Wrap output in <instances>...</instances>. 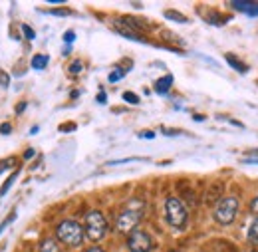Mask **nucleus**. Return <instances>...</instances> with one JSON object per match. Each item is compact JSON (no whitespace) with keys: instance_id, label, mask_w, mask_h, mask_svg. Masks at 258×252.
I'll use <instances>...</instances> for the list:
<instances>
[{"instance_id":"obj_1","label":"nucleus","mask_w":258,"mask_h":252,"mask_svg":"<svg viewBox=\"0 0 258 252\" xmlns=\"http://www.w3.org/2000/svg\"><path fill=\"white\" fill-rule=\"evenodd\" d=\"M143 211H145V203L141 199H131L127 201V205L123 207V211L117 215L115 219V226L119 232L129 234L137 228V224L143 219Z\"/></svg>"},{"instance_id":"obj_2","label":"nucleus","mask_w":258,"mask_h":252,"mask_svg":"<svg viewBox=\"0 0 258 252\" xmlns=\"http://www.w3.org/2000/svg\"><path fill=\"white\" fill-rule=\"evenodd\" d=\"M56 236L58 240H62L66 246L70 248H78L84 238H86V232H84V226L78 221H72V219H66L56 226Z\"/></svg>"},{"instance_id":"obj_3","label":"nucleus","mask_w":258,"mask_h":252,"mask_svg":"<svg viewBox=\"0 0 258 252\" xmlns=\"http://www.w3.org/2000/svg\"><path fill=\"white\" fill-rule=\"evenodd\" d=\"M165 219L167 222L173 226V228H185L187 221H189V213H187V207L183 205L181 199L177 197H169L165 201Z\"/></svg>"},{"instance_id":"obj_4","label":"nucleus","mask_w":258,"mask_h":252,"mask_svg":"<svg viewBox=\"0 0 258 252\" xmlns=\"http://www.w3.org/2000/svg\"><path fill=\"white\" fill-rule=\"evenodd\" d=\"M107 228H109V226H107V219H105L103 213H99V211H90V213L86 215L84 232H86V236H88L92 242L103 240L105 234H107Z\"/></svg>"},{"instance_id":"obj_5","label":"nucleus","mask_w":258,"mask_h":252,"mask_svg":"<svg viewBox=\"0 0 258 252\" xmlns=\"http://www.w3.org/2000/svg\"><path fill=\"white\" fill-rule=\"evenodd\" d=\"M238 211H240L238 199H236V197H225V199H221V201L217 203V207H215V211H213V217H215V221L219 222V224L228 226V224L234 222Z\"/></svg>"},{"instance_id":"obj_6","label":"nucleus","mask_w":258,"mask_h":252,"mask_svg":"<svg viewBox=\"0 0 258 252\" xmlns=\"http://www.w3.org/2000/svg\"><path fill=\"white\" fill-rule=\"evenodd\" d=\"M127 248L129 252H151V248H153V238L145 230L135 228L133 232H129L127 236Z\"/></svg>"},{"instance_id":"obj_7","label":"nucleus","mask_w":258,"mask_h":252,"mask_svg":"<svg viewBox=\"0 0 258 252\" xmlns=\"http://www.w3.org/2000/svg\"><path fill=\"white\" fill-rule=\"evenodd\" d=\"M230 6L238 12H244L246 16H258V2H232Z\"/></svg>"},{"instance_id":"obj_8","label":"nucleus","mask_w":258,"mask_h":252,"mask_svg":"<svg viewBox=\"0 0 258 252\" xmlns=\"http://www.w3.org/2000/svg\"><path fill=\"white\" fill-rule=\"evenodd\" d=\"M171 86H173V76L171 74H167V76H163V78H159L157 82H155V92L157 94H161V95H165L169 90H171Z\"/></svg>"},{"instance_id":"obj_9","label":"nucleus","mask_w":258,"mask_h":252,"mask_svg":"<svg viewBox=\"0 0 258 252\" xmlns=\"http://www.w3.org/2000/svg\"><path fill=\"white\" fill-rule=\"evenodd\" d=\"M225 60H226V64H228L232 70H236L238 74H246V72H248V66L240 62V58L234 56V54H225Z\"/></svg>"},{"instance_id":"obj_10","label":"nucleus","mask_w":258,"mask_h":252,"mask_svg":"<svg viewBox=\"0 0 258 252\" xmlns=\"http://www.w3.org/2000/svg\"><path fill=\"white\" fill-rule=\"evenodd\" d=\"M40 252H62V248H60V244L54 238H46L40 244Z\"/></svg>"},{"instance_id":"obj_11","label":"nucleus","mask_w":258,"mask_h":252,"mask_svg":"<svg viewBox=\"0 0 258 252\" xmlns=\"http://www.w3.org/2000/svg\"><path fill=\"white\" fill-rule=\"evenodd\" d=\"M18 175H20V169H16V171H12V175H10V177H8L6 181H4V185H2V189H0V199H2V197H4V195H6L8 191L12 189V185H14V181L18 179Z\"/></svg>"},{"instance_id":"obj_12","label":"nucleus","mask_w":258,"mask_h":252,"mask_svg":"<svg viewBox=\"0 0 258 252\" xmlns=\"http://www.w3.org/2000/svg\"><path fill=\"white\" fill-rule=\"evenodd\" d=\"M165 18H167V20H173V22H179V24H187V22H189L187 16L179 14L177 10H165Z\"/></svg>"},{"instance_id":"obj_13","label":"nucleus","mask_w":258,"mask_h":252,"mask_svg":"<svg viewBox=\"0 0 258 252\" xmlns=\"http://www.w3.org/2000/svg\"><path fill=\"white\" fill-rule=\"evenodd\" d=\"M48 60H50V58H48L46 54H36L32 58V68L34 70H44V68L48 66Z\"/></svg>"},{"instance_id":"obj_14","label":"nucleus","mask_w":258,"mask_h":252,"mask_svg":"<svg viewBox=\"0 0 258 252\" xmlns=\"http://www.w3.org/2000/svg\"><path fill=\"white\" fill-rule=\"evenodd\" d=\"M123 76H125V70H123V68H115V70L107 76V82H109V84H115V82H119Z\"/></svg>"},{"instance_id":"obj_15","label":"nucleus","mask_w":258,"mask_h":252,"mask_svg":"<svg viewBox=\"0 0 258 252\" xmlns=\"http://www.w3.org/2000/svg\"><path fill=\"white\" fill-rule=\"evenodd\" d=\"M16 215H18V213H16V211H12V213H10V215H8V217H6L4 221L0 222V236H2V232H4V230H6V228H8L10 224H12V222H14Z\"/></svg>"},{"instance_id":"obj_16","label":"nucleus","mask_w":258,"mask_h":252,"mask_svg":"<svg viewBox=\"0 0 258 252\" xmlns=\"http://www.w3.org/2000/svg\"><path fill=\"white\" fill-rule=\"evenodd\" d=\"M248 238H250L252 242H258V217L252 221V224L248 226Z\"/></svg>"},{"instance_id":"obj_17","label":"nucleus","mask_w":258,"mask_h":252,"mask_svg":"<svg viewBox=\"0 0 258 252\" xmlns=\"http://www.w3.org/2000/svg\"><path fill=\"white\" fill-rule=\"evenodd\" d=\"M44 14H52V16H70L72 10H66V8H56V10H42Z\"/></svg>"},{"instance_id":"obj_18","label":"nucleus","mask_w":258,"mask_h":252,"mask_svg":"<svg viewBox=\"0 0 258 252\" xmlns=\"http://www.w3.org/2000/svg\"><path fill=\"white\" fill-rule=\"evenodd\" d=\"M20 30H22V34H24L28 40H34V38H36V32H34L28 24H22V26H20Z\"/></svg>"},{"instance_id":"obj_19","label":"nucleus","mask_w":258,"mask_h":252,"mask_svg":"<svg viewBox=\"0 0 258 252\" xmlns=\"http://www.w3.org/2000/svg\"><path fill=\"white\" fill-rule=\"evenodd\" d=\"M123 99H125L127 103H131V105H137V103H139V97L135 94H131V92H125V94H123Z\"/></svg>"},{"instance_id":"obj_20","label":"nucleus","mask_w":258,"mask_h":252,"mask_svg":"<svg viewBox=\"0 0 258 252\" xmlns=\"http://www.w3.org/2000/svg\"><path fill=\"white\" fill-rule=\"evenodd\" d=\"M0 86H2V88H8V86H10V76H8L4 70H0Z\"/></svg>"},{"instance_id":"obj_21","label":"nucleus","mask_w":258,"mask_h":252,"mask_svg":"<svg viewBox=\"0 0 258 252\" xmlns=\"http://www.w3.org/2000/svg\"><path fill=\"white\" fill-rule=\"evenodd\" d=\"M10 167H14V159H2V161H0V173H4V171L10 169Z\"/></svg>"},{"instance_id":"obj_22","label":"nucleus","mask_w":258,"mask_h":252,"mask_svg":"<svg viewBox=\"0 0 258 252\" xmlns=\"http://www.w3.org/2000/svg\"><path fill=\"white\" fill-rule=\"evenodd\" d=\"M74 40H76V32L74 30H68L64 34V42L66 44H68V46H72V44H74Z\"/></svg>"},{"instance_id":"obj_23","label":"nucleus","mask_w":258,"mask_h":252,"mask_svg":"<svg viewBox=\"0 0 258 252\" xmlns=\"http://www.w3.org/2000/svg\"><path fill=\"white\" fill-rule=\"evenodd\" d=\"M139 137L141 139H155V131H139Z\"/></svg>"},{"instance_id":"obj_24","label":"nucleus","mask_w":258,"mask_h":252,"mask_svg":"<svg viewBox=\"0 0 258 252\" xmlns=\"http://www.w3.org/2000/svg\"><path fill=\"white\" fill-rule=\"evenodd\" d=\"M250 213H254L258 217V197H254V199L250 201Z\"/></svg>"},{"instance_id":"obj_25","label":"nucleus","mask_w":258,"mask_h":252,"mask_svg":"<svg viewBox=\"0 0 258 252\" xmlns=\"http://www.w3.org/2000/svg\"><path fill=\"white\" fill-rule=\"evenodd\" d=\"M0 133H2V135H10V133H12V127L8 125V123H2V125H0Z\"/></svg>"},{"instance_id":"obj_26","label":"nucleus","mask_w":258,"mask_h":252,"mask_svg":"<svg viewBox=\"0 0 258 252\" xmlns=\"http://www.w3.org/2000/svg\"><path fill=\"white\" fill-rule=\"evenodd\" d=\"M80 70H82V64L80 62H74L72 64V68H70V72H74V74H78Z\"/></svg>"},{"instance_id":"obj_27","label":"nucleus","mask_w":258,"mask_h":252,"mask_svg":"<svg viewBox=\"0 0 258 252\" xmlns=\"http://www.w3.org/2000/svg\"><path fill=\"white\" fill-rule=\"evenodd\" d=\"M163 133L165 135H179L181 131H177V129H163Z\"/></svg>"},{"instance_id":"obj_28","label":"nucleus","mask_w":258,"mask_h":252,"mask_svg":"<svg viewBox=\"0 0 258 252\" xmlns=\"http://www.w3.org/2000/svg\"><path fill=\"white\" fill-rule=\"evenodd\" d=\"M34 153H36L34 149H26V153H24V159H32V157H34Z\"/></svg>"},{"instance_id":"obj_29","label":"nucleus","mask_w":258,"mask_h":252,"mask_svg":"<svg viewBox=\"0 0 258 252\" xmlns=\"http://www.w3.org/2000/svg\"><path fill=\"white\" fill-rule=\"evenodd\" d=\"M97 101H99V103H105V101H107V95L99 94V95H97Z\"/></svg>"},{"instance_id":"obj_30","label":"nucleus","mask_w":258,"mask_h":252,"mask_svg":"<svg viewBox=\"0 0 258 252\" xmlns=\"http://www.w3.org/2000/svg\"><path fill=\"white\" fill-rule=\"evenodd\" d=\"M86 252H105V250H103L101 246H92V248H88Z\"/></svg>"},{"instance_id":"obj_31","label":"nucleus","mask_w":258,"mask_h":252,"mask_svg":"<svg viewBox=\"0 0 258 252\" xmlns=\"http://www.w3.org/2000/svg\"><path fill=\"white\" fill-rule=\"evenodd\" d=\"M22 109H26V103H18V107H16V113H22Z\"/></svg>"},{"instance_id":"obj_32","label":"nucleus","mask_w":258,"mask_h":252,"mask_svg":"<svg viewBox=\"0 0 258 252\" xmlns=\"http://www.w3.org/2000/svg\"><path fill=\"white\" fill-rule=\"evenodd\" d=\"M76 125H66V127H60V131H74Z\"/></svg>"}]
</instances>
